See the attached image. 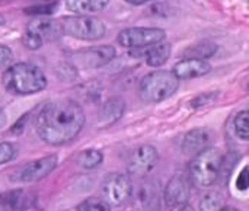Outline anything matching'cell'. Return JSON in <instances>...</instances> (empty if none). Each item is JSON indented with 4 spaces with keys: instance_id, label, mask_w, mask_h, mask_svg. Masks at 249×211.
I'll list each match as a JSON object with an SVG mask.
<instances>
[{
    "instance_id": "6da1fadb",
    "label": "cell",
    "mask_w": 249,
    "mask_h": 211,
    "mask_svg": "<svg viewBox=\"0 0 249 211\" xmlns=\"http://www.w3.org/2000/svg\"><path fill=\"white\" fill-rule=\"evenodd\" d=\"M83 124V108L71 99L51 102L36 117L38 136L53 146L71 141L80 133Z\"/></svg>"
},
{
    "instance_id": "7a4b0ae2",
    "label": "cell",
    "mask_w": 249,
    "mask_h": 211,
    "mask_svg": "<svg viewBox=\"0 0 249 211\" xmlns=\"http://www.w3.org/2000/svg\"><path fill=\"white\" fill-rule=\"evenodd\" d=\"M1 83L12 95H31L45 89L47 77L39 67L31 63H18L3 73Z\"/></svg>"
},
{
    "instance_id": "3957f363",
    "label": "cell",
    "mask_w": 249,
    "mask_h": 211,
    "mask_svg": "<svg viewBox=\"0 0 249 211\" xmlns=\"http://www.w3.org/2000/svg\"><path fill=\"white\" fill-rule=\"evenodd\" d=\"M179 88V79L168 70L146 74L139 85V95L144 102L156 104L171 98Z\"/></svg>"
},
{
    "instance_id": "277c9868",
    "label": "cell",
    "mask_w": 249,
    "mask_h": 211,
    "mask_svg": "<svg viewBox=\"0 0 249 211\" xmlns=\"http://www.w3.org/2000/svg\"><path fill=\"white\" fill-rule=\"evenodd\" d=\"M225 156L219 149L209 147L204 152L194 156L190 163V176L198 187H210L220 176Z\"/></svg>"
},
{
    "instance_id": "5b68a950",
    "label": "cell",
    "mask_w": 249,
    "mask_h": 211,
    "mask_svg": "<svg viewBox=\"0 0 249 211\" xmlns=\"http://www.w3.org/2000/svg\"><path fill=\"white\" fill-rule=\"evenodd\" d=\"M60 23L64 34L77 39L95 41L107 34L105 23L95 16H69L63 18Z\"/></svg>"
},
{
    "instance_id": "8992f818",
    "label": "cell",
    "mask_w": 249,
    "mask_h": 211,
    "mask_svg": "<svg viewBox=\"0 0 249 211\" xmlns=\"http://www.w3.org/2000/svg\"><path fill=\"white\" fill-rule=\"evenodd\" d=\"M166 32L160 28H127L118 34V44L125 48H143L163 42Z\"/></svg>"
},
{
    "instance_id": "52a82bcc",
    "label": "cell",
    "mask_w": 249,
    "mask_h": 211,
    "mask_svg": "<svg viewBox=\"0 0 249 211\" xmlns=\"http://www.w3.org/2000/svg\"><path fill=\"white\" fill-rule=\"evenodd\" d=\"M133 194V184L127 175L111 174L102 182V200L112 207L123 206Z\"/></svg>"
},
{
    "instance_id": "ba28073f",
    "label": "cell",
    "mask_w": 249,
    "mask_h": 211,
    "mask_svg": "<svg viewBox=\"0 0 249 211\" xmlns=\"http://www.w3.org/2000/svg\"><path fill=\"white\" fill-rule=\"evenodd\" d=\"M158 160H159V153L156 147H153L152 144H143L137 147L128 159L127 163L128 175L136 178H144L149 172L155 169Z\"/></svg>"
},
{
    "instance_id": "9c48e42d",
    "label": "cell",
    "mask_w": 249,
    "mask_h": 211,
    "mask_svg": "<svg viewBox=\"0 0 249 211\" xmlns=\"http://www.w3.org/2000/svg\"><path fill=\"white\" fill-rule=\"evenodd\" d=\"M57 162H58V158L55 155L45 156L42 159L29 162L16 172V175H15L16 178H13V181H16V182L41 181L42 178H45L47 175H50L54 171V168L57 166Z\"/></svg>"
},
{
    "instance_id": "30bf717a",
    "label": "cell",
    "mask_w": 249,
    "mask_h": 211,
    "mask_svg": "<svg viewBox=\"0 0 249 211\" xmlns=\"http://www.w3.org/2000/svg\"><path fill=\"white\" fill-rule=\"evenodd\" d=\"M133 203L137 211H159L158 184L150 179H142L133 188Z\"/></svg>"
},
{
    "instance_id": "8fae6325",
    "label": "cell",
    "mask_w": 249,
    "mask_h": 211,
    "mask_svg": "<svg viewBox=\"0 0 249 211\" xmlns=\"http://www.w3.org/2000/svg\"><path fill=\"white\" fill-rule=\"evenodd\" d=\"M115 48L111 45L92 47L73 55V60L80 64V67H101L115 57Z\"/></svg>"
},
{
    "instance_id": "7c38bea8",
    "label": "cell",
    "mask_w": 249,
    "mask_h": 211,
    "mask_svg": "<svg viewBox=\"0 0 249 211\" xmlns=\"http://www.w3.org/2000/svg\"><path fill=\"white\" fill-rule=\"evenodd\" d=\"M191 197L190 179L184 175H174L165 188V203L172 209L175 206L188 204Z\"/></svg>"
},
{
    "instance_id": "4fadbf2b",
    "label": "cell",
    "mask_w": 249,
    "mask_h": 211,
    "mask_svg": "<svg viewBox=\"0 0 249 211\" xmlns=\"http://www.w3.org/2000/svg\"><path fill=\"white\" fill-rule=\"evenodd\" d=\"M210 71H212V66L206 60H196V58H185L182 61H178L172 69V73L179 80L201 77L209 74Z\"/></svg>"
},
{
    "instance_id": "5bb4252c",
    "label": "cell",
    "mask_w": 249,
    "mask_h": 211,
    "mask_svg": "<svg viewBox=\"0 0 249 211\" xmlns=\"http://www.w3.org/2000/svg\"><path fill=\"white\" fill-rule=\"evenodd\" d=\"M26 31L35 34L36 36H39L42 39V42L45 41H53L60 38L64 32L61 28V23L48 18H36L32 22L28 23Z\"/></svg>"
},
{
    "instance_id": "9a60e30c",
    "label": "cell",
    "mask_w": 249,
    "mask_h": 211,
    "mask_svg": "<svg viewBox=\"0 0 249 211\" xmlns=\"http://www.w3.org/2000/svg\"><path fill=\"white\" fill-rule=\"evenodd\" d=\"M210 144V134L204 128H194L185 134L182 141V152L185 155L197 156L198 153L209 149Z\"/></svg>"
},
{
    "instance_id": "2e32d148",
    "label": "cell",
    "mask_w": 249,
    "mask_h": 211,
    "mask_svg": "<svg viewBox=\"0 0 249 211\" xmlns=\"http://www.w3.org/2000/svg\"><path fill=\"white\" fill-rule=\"evenodd\" d=\"M108 3L109 0H66V7L79 16H90L92 13L104 10Z\"/></svg>"
},
{
    "instance_id": "e0dca14e",
    "label": "cell",
    "mask_w": 249,
    "mask_h": 211,
    "mask_svg": "<svg viewBox=\"0 0 249 211\" xmlns=\"http://www.w3.org/2000/svg\"><path fill=\"white\" fill-rule=\"evenodd\" d=\"M125 104L121 98H111L105 102L101 111V123L104 125H111L112 123L118 121L124 114Z\"/></svg>"
},
{
    "instance_id": "ac0fdd59",
    "label": "cell",
    "mask_w": 249,
    "mask_h": 211,
    "mask_svg": "<svg viewBox=\"0 0 249 211\" xmlns=\"http://www.w3.org/2000/svg\"><path fill=\"white\" fill-rule=\"evenodd\" d=\"M169 57H171V45L166 42L155 44L146 50V63L147 66L155 67V69L163 66Z\"/></svg>"
},
{
    "instance_id": "d6986e66",
    "label": "cell",
    "mask_w": 249,
    "mask_h": 211,
    "mask_svg": "<svg viewBox=\"0 0 249 211\" xmlns=\"http://www.w3.org/2000/svg\"><path fill=\"white\" fill-rule=\"evenodd\" d=\"M29 195L22 191V190H16V191H10L1 195V204L4 207H9L13 211H23L26 210L28 204H29Z\"/></svg>"
},
{
    "instance_id": "ffe728a7",
    "label": "cell",
    "mask_w": 249,
    "mask_h": 211,
    "mask_svg": "<svg viewBox=\"0 0 249 211\" xmlns=\"http://www.w3.org/2000/svg\"><path fill=\"white\" fill-rule=\"evenodd\" d=\"M225 207H226V198L217 190H212L206 193L200 201V211H220Z\"/></svg>"
},
{
    "instance_id": "44dd1931",
    "label": "cell",
    "mask_w": 249,
    "mask_h": 211,
    "mask_svg": "<svg viewBox=\"0 0 249 211\" xmlns=\"http://www.w3.org/2000/svg\"><path fill=\"white\" fill-rule=\"evenodd\" d=\"M217 51V45L213 42H198L193 47H190L185 51V57L187 58H196V60H207L212 55H214Z\"/></svg>"
},
{
    "instance_id": "7402d4cb",
    "label": "cell",
    "mask_w": 249,
    "mask_h": 211,
    "mask_svg": "<svg viewBox=\"0 0 249 211\" xmlns=\"http://www.w3.org/2000/svg\"><path fill=\"white\" fill-rule=\"evenodd\" d=\"M104 160V156L99 150H85L79 155L77 163L85 169H95Z\"/></svg>"
},
{
    "instance_id": "603a6c76",
    "label": "cell",
    "mask_w": 249,
    "mask_h": 211,
    "mask_svg": "<svg viewBox=\"0 0 249 211\" xmlns=\"http://www.w3.org/2000/svg\"><path fill=\"white\" fill-rule=\"evenodd\" d=\"M235 133L241 140L249 141V109H244L238 112L233 121Z\"/></svg>"
},
{
    "instance_id": "cb8c5ba5",
    "label": "cell",
    "mask_w": 249,
    "mask_h": 211,
    "mask_svg": "<svg viewBox=\"0 0 249 211\" xmlns=\"http://www.w3.org/2000/svg\"><path fill=\"white\" fill-rule=\"evenodd\" d=\"M111 206L101 198H88L85 200L76 211H111Z\"/></svg>"
},
{
    "instance_id": "d4e9b609",
    "label": "cell",
    "mask_w": 249,
    "mask_h": 211,
    "mask_svg": "<svg viewBox=\"0 0 249 211\" xmlns=\"http://www.w3.org/2000/svg\"><path fill=\"white\" fill-rule=\"evenodd\" d=\"M219 92H209V93H201L198 96H196L191 102H190V106L191 108H203V106H207L210 105L213 101H216Z\"/></svg>"
},
{
    "instance_id": "484cf974",
    "label": "cell",
    "mask_w": 249,
    "mask_h": 211,
    "mask_svg": "<svg viewBox=\"0 0 249 211\" xmlns=\"http://www.w3.org/2000/svg\"><path fill=\"white\" fill-rule=\"evenodd\" d=\"M23 44L26 48L29 50H38L44 42L39 36H36L35 34L29 32V31H25V35H23Z\"/></svg>"
},
{
    "instance_id": "4316f807",
    "label": "cell",
    "mask_w": 249,
    "mask_h": 211,
    "mask_svg": "<svg viewBox=\"0 0 249 211\" xmlns=\"http://www.w3.org/2000/svg\"><path fill=\"white\" fill-rule=\"evenodd\" d=\"M236 188L239 191H247L249 188V165L244 166L236 178Z\"/></svg>"
},
{
    "instance_id": "83f0119b",
    "label": "cell",
    "mask_w": 249,
    "mask_h": 211,
    "mask_svg": "<svg viewBox=\"0 0 249 211\" xmlns=\"http://www.w3.org/2000/svg\"><path fill=\"white\" fill-rule=\"evenodd\" d=\"M15 156V147L10 143H0V165L12 160Z\"/></svg>"
},
{
    "instance_id": "f1b7e54d",
    "label": "cell",
    "mask_w": 249,
    "mask_h": 211,
    "mask_svg": "<svg viewBox=\"0 0 249 211\" xmlns=\"http://www.w3.org/2000/svg\"><path fill=\"white\" fill-rule=\"evenodd\" d=\"M10 58H12L10 48L6 47V45H3V44H0V67L4 66V64H7L10 61Z\"/></svg>"
},
{
    "instance_id": "f546056e",
    "label": "cell",
    "mask_w": 249,
    "mask_h": 211,
    "mask_svg": "<svg viewBox=\"0 0 249 211\" xmlns=\"http://www.w3.org/2000/svg\"><path fill=\"white\" fill-rule=\"evenodd\" d=\"M171 211H194V210H193V207H191L190 204H181V206H175V207H172Z\"/></svg>"
},
{
    "instance_id": "4dcf8cb0",
    "label": "cell",
    "mask_w": 249,
    "mask_h": 211,
    "mask_svg": "<svg viewBox=\"0 0 249 211\" xmlns=\"http://www.w3.org/2000/svg\"><path fill=\"white\" fill-rule=\"evenodd\" d=\"M125 1L133 4V6H142V4H147V3L155 1V0H125Z\"/></svg>"
},
{
    "instance_id": "1f68e13d",
    "label": "cell",
    "mask_w": 249,
    "mask_h": 211,
    "mask_svg": "<svg viewBox=\"0 0 249 211\" xmlns=\"http://www.w3.org/2000/svg\"><path fill=\"white\" fill-rule=\"evenodd\" d=\"M220 211H239L238 209H235V207H229V206H226L225 209H222Z\"/></svg>"
},
{
    "instance_id": "d6a6232c",
    "label": "cell",
    "mask_w": 249,
    "mask_h": 211,
    "mask_svg": "<svg viewBox=\"0 0 249 211\" xmlns=\"http://www.w3.org/2000/svg\"><path fill=\"white\" fill-rule=\"evenodd\" d=\"M3 23H4V18H3V16L0 15V25H3Z\"/></svg>"
},
{
    "instance_id": "836d02e7",
    "label": "cell",
    "mask_w": 249,
    "mask_h": 211,
    "mask_svg": "<svg viewBox=\"0 0 249 211\" xmlns=\"http://www.w3.org/2000/svg\"><path fill=\"white\" fill-rule=\"evenodd\" d=\"M0 211H4V206L1 203H0Z\"/></svg>"
}]
</instances>
